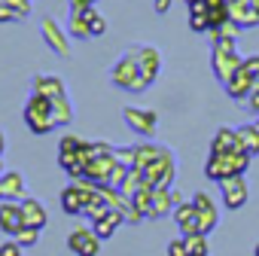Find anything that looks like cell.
Wrapping results in <instances>:
<instances>
[{
    "label": "cell",
    "instance_id": "6da1fadb",
    "mask_svg": "<svg viewBox=\"0 0 259 256\" xmlns=\"http://www.w3.org/2000/svg\"><path fill=\"white\" fill-rule=\"evenodd\" d=\"M110 79H113V86L116 89H125V92H135V95H141V92H147L150 89V82L144 79V73H141V64H138V49L132 46V49H125L122 55H119V61L113 64V70H110Z\"/></svg>",
    "mask_w": 259,
    "mask_h": 256
},
{
    "label": "cell",
    "instance_id": "7a4b0ae2",
    "mask_svg": "<svg viewBox=\"0 0 259 256\" xmlns=\"http://www.w3.org/2000/svg\"><path fill=\"white\" fill-rule=\"evenodd\" d=\"M250 159L253 156H247L244 150H235V153H210L207 156V162H204V177L207 180H229V177H238V174H247V168H250Z\"/></svg>",
    "mask_w": 259,
    "mask_h": 256
},
{
    "label": "cell",
    "instance_id": "3957f363",
    "mask_svg": "<svg viewBox=\"0 0 259 256\" xmlns=\"http://www.w3.org/2000/svg\"><path fill=\"white\" fill-rule=\"evenodd\" d=\"M241 64H244V58L238 55V49H235V40H220V43H213V52H210V67H213V76L226 86L238 70H241Z\"/></svg>",
    "mask_w": 259,
    "mask_h": 256
},
{
    "label": "cell",
    "instance_id": "277c9868",
    "mask_svg": "<svg viewBox=\"0 0 259 256\" xmlns=\"http://www.w3.org/2000/svg\"><path fill=\"white\" fill-rule=\"evenodd\" d=\"M25 125L31 128L34 135H49L55 128V119H52V101L49 98H40V95H31L28 104H25Z\"/></svg>",
    "mask_w": 259,
    "mask_h": 256
},
{
    "label": "cell",
    "instance_id": "5b68a950",
    "mask_svg": "<svg viewBox=\"0 0 259 256\" xmlns=\"http://www.w3.org/2000/svg\"><path fill=\"white\" fill-rule=\"evenodd\" d=\"M141 174H144V183L171 189V183H174V177H177V159H174V153H171L168 147H162L159 159H156V162H150Z\"/></svg>",
    "mask_w": 259,
    "mask_h": 256
},
{
    "label": "cell",
    "instance_id": "8992f818",
    "mask_svg": "<svg viewBox=\"0 0 259 256\" xmlns=\"http://www.w3.org/2000/svg\"><path fill=\"white\" fill-rule=\"evenodd\" d=\"M95 192H98L95 183H89V180H73L70 186L61 189V210L70 214V217H82V210H85V204L92 201Z\"/></svg>",
    "mask_w": 259,
    "mask_h": 256
},
{
    "label": "cell",
    "instance_id": "52a82bcc",
    "mask_svg": "<svg viewBox=\"0 0 259 256\" xmlns=\"http://www.w3.org/2000/svg\"><path fill=\"white\" fill-rule=\"evenodd\" d=\"M40 34H43V40L49 43V49L55 52V55H61V58H70V34L52 19V16H46L43 22H40Z\"/></svg>",
    "mask_w": 259,
    "mask_h": 256
},
{
    "label": "cell",
    "instance_id": "ba28073f",
    "mask_svg": "<svg viewBox=\"0 0 259 256\" xmlns=\"http://www.w3.org/2000/svg\"><path fill=\"white\" fill-rule=\"evenodd\" d=\"M122 119L125 125L132 128V132H138L141 138H153L156 135V125H159V116L153 110H141V107H125L122 110Z\"/></svg>",
    "mask_w": 259,
    "mask_h": 256
},
{
    "label": "cell",
    "instance_id": "9c48e42d",
    "mask_svg": "<svg viewBox=\"0 0 259 256\" xmlns=\"http://www.w3.org/2000/svg\"><path fill=\"white\" fill-rule=\"evenodd\" d=\"M220 192H223V204L229 210H238L247 204L250 198V186H247V177L238 174V177H229V180H220Z\"/></svg>",
    "mask_w": 259,
    "mask_h": 256
},
{
    "label": "cell",
    "instance_id": "30bf717a",
    "mask_svg": "<svg viewBox=\"0 0 259 256\" xmlns=\"http://www.w3.org/2000/svg\"><path fill=\"white\" fill-rule=\"evenodd\" d=\"M67 250H73L76 256H98L101 253V238L95 235V229L79 226L67 235Z\"/></svg>",
    "mask_w": 259,
    "mask_h": 256
},
{
    "label": "cell",
    "instance_id": "8fae6325",
    "mask_svg": "<svg viewBox=\"0 0 259 256\" xmlns=\"http://www.w3.org/2000/svg\"><path fill=\"white\" fill-rule=\"evenodd\" d=\"M189 201L195 204V214H198V232H201V235H210L213 226H217V220H220V210H217L213 198H210L207 192H195Z\"/></svg>",
    "mask_w": 259,
    "mask_h": 256
},
{
    "label": "cell",
    "instance_id": "7c38bea8",
    "mask_svg": "<svg viewBox=\"0 0 259 256\" xmlns=\"http://www.w3.org/2000/svg\"><path fill=\"white\" fill-rule=\"evenodd\" d=\"M256 86H259V79H256L244 64H241V70H238V73H235L223 89H226V95H229L232 101H247V98L253 95V89H256Z\"/></svg>",
    "mask_w": 259,
    "mask_h": 256
},
{
    "label": "cell",
    "instance_id": "4fadbf2b",
    "mask_svg": "<svg viewBox=\"0 0 259 256\" xmlns=\"http://www.w3.org/2000/svg\"><path fill=\"white\" fill-rule=\"evenodd\" d=\"M22 226H25V220H22V201H13V198L0 201V232L16 238V232Z\"/></svg>",
    "mask_w": 259,
    "mask_h": 256
},
{
    "label": "cell",
    "instance_id": "5bb4252c",
    "mask_svg": "<svg viewBox=\"0 0 259 256\" xmlns=\"http://www.w3.org/2000/svg\"><path fill=\"white\" fill-rule=\"evenodd\" d=\"M229 22H235L241 31L256 28L259 25V16L253 10V0H229Z\"/></svg>",
    "mask_w": 259,
    "mask_h": 256
},
{
    "label": "cell",
    "instance_id": "9a60e30c",
    "mask_svg": "<svg viewBox=\"0 0 259 256\" xmlns=\"http://www.w3.org/2000/svg\"><path fill=\"white\" fill-rule=\"evenodd\" d=\"M135 49H138L141 73H144V79L153 86V82H156V76H159V70H162V52H159L156 46H135Z\"/></svg>",
    "mask_w": 259,
    "mask_h": 256
},
{
    "label": "cell",
    "instance_id": "2e32d148",
    "mask_svg": "<svg viewBox=\"0 0 259 256\" xmlns=\"http://www.w3.org/2000/svg\"><path fill=\"white\" fill-rule=\"evenodd\" d=\"M22 220H25V226H34V229H43L46 223H49V214H46V207H43V201L40 198H22Z\"/></svg>",
    "mask_w": 259,
    "mask_h": 256
},
{
    "label": "cell",
    "instance_id": "e0dca14e",
    "mask_svg": "<svg viewBox=\"0 0 259 256\" xmlns=\"http://www.w3.org/2000/svg\"><path fill=\"white\" fill-rule=\"evenodd\" d=\"M0 198H13V201H22L25 198V177L19 171H4L0 177Z\"/></svg>",
    "mask_w": 259,
    "mask_h": 256
},
{
    "label": "cell",
    "instance_id": "ac0fdd59",
    "mask_svg": "<svg viewBox=\"0 0 259 256\" xmlns=\"http://www.w3.org/2000/svg\"><path fill=\"white\" fill-rule=\"evenodd\" d=\"M235 150H241V144H238V128H229V125H223V128H217V135H213V141H210V153H235Z\"/></svg>",
    "mask_w": 259,
    "mask_h": 256
},
{
    "label": "cell",
    "instance_id": "d6986e66",
    "mask_svg": "<svg viewBox=\"0 0 259 256\" xmlns=\"http://www.w3.org/2000/svg\"><path fill=\"white\" fill-rule=\"evenodd\" d=\"M34 95L55 101L58 95H67V89H64L61 76H55V73H46V76H34Z\"/></svg>",
    "mask_w": 259,
    "mask_h": 256
},
{
    "label": "cell",
    "instance_id": "ffe728a7",
    "mask_svg": "<svg viewBox=\"0 0 259 256\" xmlns=\"http://www.w3.org/2000/svg\"><path fill=\"white\" fill-rule=\"evenodd\" d=\"M174 220L180 226L183 235H198V214H195V204L192 201H183L174 207Z\"/></svg>",
    "mask_w": 259,
    "mask_h": 256
},
{
    "label": "cell",
    "instance_id": "44dd1931",
    "mask_svg": "<svg viewBox=\"0 0 259 256\" xmlns=\"http://www.w3.org/2000/svg\"><path fill=\"white\" fill-rule=\"evenodd\" d=\"M174 198H171V189H165V186H156L153 189V207H150V220H159V217H168V214H174Z\"/></svg>",
    "mask_w": 259,
    "mask_h": 256
},
{
    "label": "cell",
    "instance_id": "7402d4cb",
    "mask_svg": "<svg viewBox=\"0 0 259 256\" xmlns=\"http://www.w3.org/2000/svg\"><path fill=\"white\" fill-rule=\"evenodd\" d=\"M122 223H125V214H122V210H116V207H110V214H107V217H101L98 223H92V229H95V235H98L101 241H107V238H113V232H116Z\"/></svg>",
    "mask_w": 259,
    "mask_h": 256
},
{
    "label": "cell",
    "instance_id": "603a6c76",
    "mask_svg": "<svg viewBox=\"0 0 259 256\" xmlns=\"http://www.w3.org/2000/svg\"><path fill=\"white\" fill-rule=\"evenodd\" d=\"M238 144L247 156H259V128L253 125H238Z\"/></svg>",
    "mask_w": 259,
    "mask_h": 256
},
{
    "label": "cell",
    "instance_id": "cb8c5ba5",
    "mask_svg": "<svg viewBox=\"0 0 259 256\" xmlns=\"http://www.w3.org/2000/svg\"><path fill=\"white\" fill-rule=\"evenodd\" d=\"M52 119H55V128H67L73 122V107H70L67 95H58L52 101Z\"/></svg>",
    "mask_w": 259,
    "mask_h": 256
},
{
    "label": "cell",
    "instance_id": "d4e9b609",
    "mask_svg": "<svg viewBox=\"0 0 259 256\" xmlns=\"http://www.w3.org/2000/svg\"><path fill=\"white\" fill-rule=\"evenodd\" d=\"M159 153H162V144H153V141L138 144V147H135V165H132V168L144 171L150 162H156V159H159Z\"/></svg>",
    "mask_w": 259,
    "mask_h": 256
},
{
    "label": "cell",
    "instance_id": "484cf974",
    "mask_svg": "<svg viewBox=\"0 0 259 256\" xmlns=\"http://www.w3.org/2000/svg\"><path fill=\"white\" fill-rule=\"evenodd\" d=\"M110 214V204H107V198L101 195V189L92 195V201L85 204V210H82V217H89V223H98L101 217H107Z\"/></svg>",
    "mask_w": 259,
    "mask_h": 256
},
{
    "label": "cell",
    "instance_id": "4316f807",
    "mask_svg": "<svg viewBox=\"0 0 259 256\" xmlns=\"http://www.w3.org/2000/svg\"><path fill=\"white\" fill-rule=\"evenodd\" d=\"M67 34H70L73 40H89V37H92V22H89L85 16H70V19H67Z\"/></svg>",
    "mask_w": 259,
    "mask_h": 256
},
{
    "label": "cell",
    "instance_id": "83f0119b",
    "mask_svg": "<svg viewBox=\"0 0 259 256\" xmlns=\"http://www.w3.org/2000/svg\"><path fill=\"white\" fill-rule=\"evenodd\" d=\"M153 189H156V186L144 183V186H141V189L132 195V204H135V207H138L144 217H150V207H153Z\"/></svg>",
    "mask_w": 259,
    "mask_h": 256
},
{
    "label": "cell",
    "instance_id": "f1b7e54d",
    "mask_svg": "<svg viewBox=\"0 0 259 256\" xmlns=\"http://www.w3.org/2000/svg\"><path fill=\"white\" fill-rule=\"evenodd\" d=\"M238 34H241V28H238L235 22H226V25H220V28H210V31H207L210 43H220V40H238Z\"/></svg>",
    "mask_w": 259,
    "mask_h": 256
},
{
    "label": "cell",
    "instance_id": "f546056e",
    "mask_svg": "<svg viewBox=\"0 0 259 256\" xmlns=\"http://www.w3.org/2000/svg\"><path fill=\"white\" fill-rule=\"evenodd\" d=\"M141 186H144V174H141L138 168H132V171H128V177L122 180V186H119V192H122L125 198H132V195H135V192H138Z\"/></svg>",
    "mask_w": 259,
    "mask_h": 256
},
{
    "label": "cell",
    "instance_id": "4dcf8cb0",
    "mask_svg": "<svg viewBox=\"0 0 259 256\" xmlns=\"http://www.w3.org/2000/svg\"><path fill=\"white\" fill-rule=\"evenodd\" d=\"M183 241H186V250H189V256H207V235H183Z\"/></svg>",
    "mask_w": 259,
    "mask_h": 256
},
{
    "label": "cell",
    "instance_id": "1f68e13d",
    "mask_svg": "<svg viewBox=\"0 0 259 256\" xmlns=\"http://www.w3.org/2000/svg\"><path fill=\"white\" fill-rule=\"evenodd\" d=\"M40 232H43V229H34V226H22V229L16 232V241H19V244L28 250V247H34V244L40 241Z\"/></svg>",
    "mask_w": 259,
    "mask_h": 256
},
{
    "label": "cell",
    "instance_id": "d6a6232c",
    "mask_svg": "<svg viewBox=\"0 0 259 256\" xmlns=\"http://www.w3.org/2000/svg\"><path fill=\"white\" fill-rule=\"evenodd\" d=\"M85 144H89V141H82L79 135H64V138L58 141V153H79Z\"/></svg>",
    "mask_w": 259,
    "mask_h": 256
},
{
    "label": "cell",
    "instance_id": "836d02e7",
    "mask_svg": "<svg viewBox=\"0 0 259 256\" xmlns=\"http://www.w3.org/2000/svg\"><path fill=\"white\" fill-rule=\"evenodd\" d=\"M25 16L16 10V7H10V4H0V25H13V22H22Z\"/></svg>",
    "mask_w": 259,
    "mask_h": 256
},
{
    "label": "cell",
    "instance_id": "e575fe53",
    "mask_svg": "<svg viewBox=\"0 0 259 256\" xmlns=\"http://www.w3.org/2000/svg\"><path fill=\"white\" fill-rule=\"evenodd\" d=\"M0 256H25V247H22L16 238H10V241L0 244Z\"/></svg>",
    "mask_w": 259,
    "mask_h": 256
},
{
    "label": "cell",
    "instance_id": "d590c367",
    "mask_svg": "<svg viewBox=\"0 0 259 256\" xmlns=\"http://www.w3.org/2000/svg\"><path fill=\"white\" fill-rule=\"evenodd\" d=\"M189 28H192L195 34H207V31H210V19H207V13H204V16H189Z\"/></svg>",
    "mask_w": 259,
    "mask_h": 256
},
{
    "label": "cell",
    "instance_id": "8d00e7d4",
    "mask_svg": "<svg viewBox=\"0 0 259 256\" xmlns=\"http://www.w3.org/2000/svg\"><path fill=\"white\" fill-rule=\"evenodd\" d=\"M122 214H125V223H135V226H138L141 220H147V217H144V214H141V210H138V207L132 204V201H128V207H125Z\"/></svg>",
    "mask_w": 259,
    "mask_h": 256
},
{
    "label": "cell",
    "instance_id": "74e56055",
    "mask_svg": "<svg viewBox=\"0 0 259 256\" xmlns=\"http://www.w3.org/2000/svg\"><path fill=\"white\" fill-rule=\"evenodd\" d=\"M104 34H107V19L98 13V16L92 19V37H104Z\"/></svg>",
    "mask_w": 259,
    "mask_h": 256
},
{
    "label": "cell",
    "instance_id": "f35d334b",
    "mask_svg": "<svg viewBox=\"0 0 259 256\" xmlns=\"http://www.w3.org/2000/svg\"><path fill=\"white\" fill-rule=\"evenodd\" d=\"M168 256H189V250H186V241H183V238L171 241V244H168Z\"/></svg>",
    "mask_w": 259,
    "mask_h": 256
},
{
    "label": "cell",
    "instance_id": "ab89813d",
    "mask_svg": "<svg viewBox=\"0 0 259 256\" xmlns=\"http://www.w3.org/2000/svg\"><path fill=\"white\" fill-rule=\"evenodd\" d=\"M0 4H10V7H16L25 19L31 16V0H0Z\"/></svg>",
    "mask_w": 259,
    "mask_h": 256
},
{
    "label": "cell",
    "instance_id": "60d3db41",
    "mask_svg": "<svg viewBox=\"0 0 259 256\" xmlns=\"http://www.w3.org/2000/svg\"><path fill=\"white\" fill-rule=\"evenodd\" d=\"M98 0H70V16H76V13H85L89 7H95Z\"/></svg>",
    "mask_w": 259,
    "mask_h": 256
},
{
    "label": "cell",
    "instance_id": "b9f144b4",
    "mask_svg": "<svg viewBox=\"0 0 259 256\" xmlns=\"http://www.w3.org/2000/svg\"><path fill=\"white\" fill-rule=\"evenodd\" d=\"M171 4H174V0H153V10L162 16V13H168V10H171Z\"/></svg>",
    "mask_w": 259,
    "mask_h": 256
},
{
    "label": "cell",
    "instance_id": "7bdbcfd3",
    "mask_svg": "<svg viewBox=\"0 0 259 256\" xmlns=\"http://www.w3.org/2000/svg\"><path fill=\"white\" fill-rule=\"evenodd\" d=\"M247 107H250V110H256V113H259V86H256V89H253V95H250V98H247Z\"/></svg>",
    "mask_w": 259,
    "mask_h": 256
},
{
    "label": "cell",
    "instance_id": "ee69618b",
    "mask_svg": "<svg viewBox=\"0 0 259 256\" xmlns=\"http://www.w3.org/2000/svg\"><path fill=\"white\" fill-rule=\"evenodd\" d=\"M204 4H207V13H210V10H217V7H226L229 0H204Z\"/></svg>",
    "mask_w": 259,
    "mask_h": 256
},
{
    "label": "cell",
    "instance_id": "f6af8a7d",
    "mask_svg": "<svg viewBox=\"0 0 259 256\" xmlns=\"http://www.w3.org/2000/svg\"><path fill=\"white\" fill-rule=\"evenodd\" d=\"M171 198H174V204H183L186 198H183V192L180 189H171Z\"/></svg>",
    "mask_w": 259,
    "mask_h": 256
},
{
    "label": "cell",
    "instance_id": "bcb514c9",
    "mask_svg": "<svg viewBox=\"0 0 259 256\" xmlns=\"http://www.w3.org/2000/svg\"><path fill=\"white\" fill-rule=\"evenodd\" d=\"M4 147H7V138H4V132H0V156H4Z\"/></svg>",
    "mask_w": 259,
    "mask_h": 256
},
{
    "label": "cell",
    "instance_id": "7dc6e473",
    "mask_svg": "<svg viewBox=\"0 0 259 256\" xmlns=\"http://www.w3.org/2000/svg\"><path fill=\"white\" fill-rule=\"evenodd\" d=\"M253 10H256V16H259V0H253Z\"/></svg>",
    "mask_w": 259,
    "mask_h": 256
},
{
    "label": "cell",
    "instance_id": "c3c4849f",
    "mask_svg": "<svg viewBox=\"0 0 259 256\" xmlns=\"http://www.w3.org/2000/svg\"><path fill=\"white\" fill-rule=\"evenodd\" d=\"M253 256H259V244H256V247H253Z\"/></svg>",
    "mask_w": 259,
    "mask_h": 256
},
{
    "label": "cell",
    "instance_id": "681fc988",
    "mask_svg": "<svg viewBox=\"0 0 259 256\" xmlns=\"http://www.w3.org/2000/svg\"><path fill=\"white\" fill-rule=\"evenodd\" d=\"M0 177H4V162H0Z\"/></svg>",
    "mask_w": 259,
    "mask_h": 256
},
{
    "label": "cell",
    "instance_id": "f907efd6",
    "mask_svg": "<svg viewBox=\"0 0 259 256\" xmlns=\"http://www.w3.org/2000/svg\"><path fill=\"white\" fill-rule=\"evenodd\" d=\"M256 128H259V119H256Z\"/></svg>",
    "mask_w": 259,
    "mask_h": 256
},
{
    "label": "cell",
    "instance_id": "816d5d0a",
    "mask_svg": "<svg viewBox=\"0 0 259 256\" xmlns=\"http://www.w3.org/2000/svg\"><path fill=\"white\" fill-rule=\"evenodd\" d=\"M0 201H4V198H0Z\"/></svg>",
    "mask_w": 259,
    "mask_h": 256
},
{
    "label": "cell",
    "instance_id": "f5cc1de1",
    "mask_svg": "<svg viewBox=\"0 0 259 256\" xmlns=\"http://www.w3.org/2000/svg\"><path fill=\"white\" fill-rule=\"evenodd\" d=\"M186 4H189V0H186Z\"/></svg>",
    "mask_w": 259,
    "mask_h": 256
}]
</instances>
